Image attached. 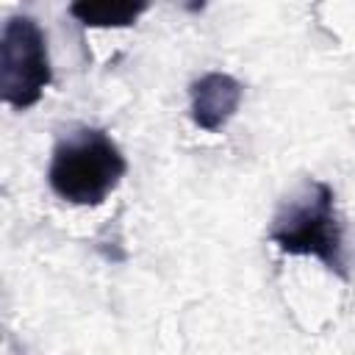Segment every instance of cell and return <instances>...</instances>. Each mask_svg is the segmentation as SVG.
I'll use <instances>...</instances> for the list:
<instances>
[{
	"mask_svg": "<svg viewBox=\"0 0 355 355\" xmlns=\"http://www.w3.org/2000/svg\"><path fill=\"white\" fill-rule=\"evenodd\" d=\"M128 161L103 128H75L53 147L47 183L72 205H100L125 178Z\"/></svg>",
	"mask_w": 355,
	"mask_h": 355,
	"instance_id": "obj_2",
	"label": "cell"
},
{
	"mask_svg": "<svg viewBox=\"0 0 355 355\" xmlns=\"http://www.w3.org/2000/svg\"><path fill=\"white\" fill-rule=\"evenodd\" d=\"M147 11V3H72L69 14L83 25L125 28Z\"/></svg>",
	"mask_w": 355,
	"mask_h": 355,
	"instance_id": "obj_5",
	"label": "cell"
},
{
	"mask_svg": "<svg viewBox=\"0 0 355 355\" xmlns=\"http://www.w3.org/2000/svg\"><path fill=\"white\" fill-rule=\"evenodd\" d=\"M244 97V86L227 75V72H205L202 78H197L189 86V111L197 128L214 133L219 128H225L233 114L239 111Z\"/></svg>",
	"mask_w": 355,
	"mask_h": 355,
	"instance_id": "obj_4",
	"label": "cell"
},
{
	"mask_svg": "<svg viewBox=\"0 0 355 355\" xmlns=\"http://www.w3.org/2000/svg\"><path fill=\"white\" fill-rule=\"evenodd\" d=\"M53 83L47 36L33 17H11L0 36V97L6 105L25 111L36 105Z\"/></svg>",
	"mask_w": 355,
	"mask_h": 355,
	"instance_id": "obj_3",
	"label": "cell"
},
{
	"mask_svg": "<svg viewBox=\"0 0 355 355\" xmlns=\"http://www.w3.org/2000/svg\"><path fill=\"white\" fill-rule=\"evenodd\" d=\"M269 241L288 255H311L322 261V266L341 280L349 277L336 194L330 183L319 178H302L294 191L277 205L269 227Z\"/></svg>",
	"mask_w": 355,
	"mask_h": 355,
	"instance_id": "obj_1",
	"label": "cell"
}]
</instances>
